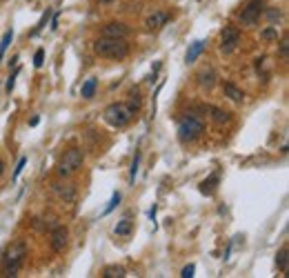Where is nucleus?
I'll list each match as a JSON object with an SVG mask.
<instances>
[{"instance_id":"nucleus-1","label":"nucleus","mask_w":289,"mask_h":278,"mask_svg":"<svg viewBox=\"0 0 289 278\" xmlns=\"http://www.w3.org/2000/svg\"><path fill=\"white\" fill-rule=\"evenodd\" d=\"M93 52L100 58H109V60H122L129 56V44L125 42V38H100L93 42Z\"/></svg>"},{"instance_id":"nucleus-2","label":"nucleus","mask_w":289,"mask_h":278,"mask_svg":"<svg viewBox=\"0 0 289 278\" xmlns=\"http://www.w3.org/2000/svg\"><path fill=\"white\" fill-rule=\"evenodd\" d=\"M25 256H27V245L22 241H14L11 245H7V249L3 254V274L16 276V271L20 269Z\"/></svg>"},{"instance_id":"nucleus-3","label":"nucleus","mask_w":289,"mask_h":278,"mask_svg":"<svg viewBox=\"0 0 289 278\" xmlns=\"http://www.w3.org/2000/svg\"><path fill=\"white\" fill-rule=\"evenodd\" d=\"M82 163H85V154H82V149L71 147V149H67L65 156L60 158L58 169H56V171H58L60 178H67V176L76 174V171L82 167Z\"/></svg>"},{"instance_id":"nucleus-4","label":"nucleus","mask_w":289,"mask_h":278,"mask_svg":"<svg viewBox=\"0 0 289 278\" xmlns=\"http://www.w3.org/2000/svg\"><path fill=\"white\" fill-rule=\"evenodd\" d=\"M203 131H205V125L196 116H185V118H180V122H178V138H180L182 143L196 141Z\"/></svg>"},{"instance_id":"nucleus-5","label":"nucleus","mask_w":289,"mask_h":278,"mask_svg":"<svg viewBox=\"0 0 289 278\" xmlns=\"http://www.w3.org/2000/svg\"><path fill=\"white\" fill-rule=\"evenodd\" d=\"M131 118H133V109L125 103H111L109 107L105 109V120L114 127H125Z\"/></svg>"},{"instance_id":"nucleus-6","label":"nucleus","mask_w":289,"mask_h":278,"mask_svg":"<svg viewBox=\"0 0 289 278\" xmlns=\"http://www.w3.org/2000/svg\"><path fill=\"white\" fill-rule=\"evenodd\" d=\"M263 14V0H249L247 7L240 11V22L243 25H256Z\"/></svg>"},{"instance_id":"nucleus-7","label":"nucleus","mask_w":289,"mask_h":278,"mask_svg":"<svg viewBox=\"0 0 289 278\" xmlns=\"http://www.w3.org/2000/svg\"><path fill=\"white\" fill-rule=\"evenodd\" d=\"M238 42H240V31L233 29V27H227V29L222 31V38H220V52L231 54L233 49L238 47Z\"/></svg>"},{"instance_id":"nucleus-8","label":"nucleus","mask_w":289,"mask_h":278,"mask_svg":"<svg viewBox=\"0 0 289 278\" xmlns=\"http://www.w3.org/2000/svg\"><path fill=\"white\" fill-rule=\"evenodd\" d=\"M129 33H131V29L120 20L105 22V27H103V36L105 38H127Z\"/></svg>"},{"instance_id":"nucleus-9","label":"nucleus","mask_w":289,"mask_h":278,"mask_svg":"<svg viewBox=\"0 0 289 278\" xmlns=\"http://www.w3.org/2000/svg\"><path fill=\"white\" fill-rule=\"evenodd\" d=\"M67 241H69V231H67V227H56V229L52 231V249L56 254H60V252H65V247H67Z\"/></svg>"},{"instance_id":"nucleus-10","label":"nucleus","mask_w":289,"mask_h":278,"mask_svg":"<svg viewBox=\"0 0 289 278\" xmlns=\"http://www.w3.org/2000/svg\"><path fill=\"white\" fill-rule=\"evenodd\" d=\"M54 192H56V196L63 200V203H76V198H78L76 187L69 185V182H60V185H54Z\"/></svg>"},{"instance_id":"nucleus-11","label":"nucleus","mask_w":289,"mask_h":278,"mask_svg":"<svg viewBox=\"0 0 289 278\" xmlns=\"http://www.w3.org/2000/svg\"><path fill=\"white\" fill-rule=\"evenodd\" d=\"M167 22H169V14H167V11H154V14L147 18L144 25H147L149 31H158L160 27L167 25Z\"/></svg>"},{"instance_id":"nucleus-12","label":"nucleus","mask_w":289,"mask_h":278,"mask_svg":"<svg viewBox=\"0 0 289 278\" xmlns=\"http://www.w3.org/2000/svg\"><path fill=\"white\" fill-rule=\"evenodd\" d=\"M222 91H225V96H229L233 103H243L245 100V91L238 89L233 82H222Z\"/></svg>"},{"instance_id":"nucleus-13","label":"nucleus","mask_w":289,"mask_h":278,"mask_svg":"<svg viewBox=\"0 0 289 278\" xmlns=\"http://www.w3.org/2000/svg\"><path fill=\"white\" fill-rule=\"evenodd\" d=\"M205 52V40H196V42H191V47L187 49V56H185V60L187 63H196V58L200 54Z\"/></svg>"},{"instance_id":"nucleus-14","label":"nucleus","mask_w":289,"mask_h":278,"mask_svg":"<svg viewBox=\"0 0 289 278\" xmlns=\"http://www.w3.org/2000/svg\"><path fill=\"white\" fill-rule=\"evenodd\" d=\"M103 276L105 278H125L127 271H125V267L122 265H107L105 267V271H103Z\"/></svg>"},{"instance_id":"nucleus-15","label":"nucleus","mask_w":289,"mask_h":278,"mask_svg":"<svg viewBox=\"0 0 289 278\" xmlns=\"http://www.w3.org/2000/svg\"><path fill=\"white\" fill-rule=\"evenodd\" d=\"M96 87H98V80L96 78H87L85 80V85H82V89H80V96L82 98H93V94H96Z\"/></svg>"},{"instance_id":"nucleus-16","label":"nucleus","mask_w":289,"mask_h":278,"mask_svg":"<svg viewBox=\"0 0 289 278\" xmlns=\"http://www.w3.org/2000/svg\"><path fill=\"white\" fill-rule=\"evenodd\" d=\"M209 116H211V120L218 122V125H225V122H229V120H231V116L227 114V111L218 109V107H209Z\"/></svg>"},{"instance_id":"nucleus-17","label":"nucleus","mask_w":289,"mask_h":278,"mask_svg":"<svg viewBox=\"0 0 289 278\" xmlns=\"http://www.w3.org/2000/svg\"><path fill=\"white\" fill-rule=\"evenodd\" d=\"M116 236H129V234L133 231V220H129V218H122L118 225H116Z\"/></svg>"},{"instance_id":"nucleus-18","label":"nucleus","mask_w":289,"mask_h":278,"mask_svg":"<svg viewBox=\"0 0 289 278\" xmlns=\"http://www.w3.org/2000/svg\"><path fill=\"white\" fill-rule=\"evenodd\" d=\"M287 263H289V258H287V247H282L280 252L276 254V265H278V269H280V271H287Z\"/></svg>"},{"instance_id":"nucleus-19","label":"nucleus","mask_w":289,"mask_h":278,"mask_svg":"<svg viewBox=\"0 0 289 278\" xmlns=\"http://www.w3.org/2000/svg\"><path fill=\"white\" fill-rule=\"evenodd\" d=\"M200 85H203V87L214 85V74H211V71H203V74H200Z\"/></svg>"},{"instance_id":"nucleus-20","label":"nucleus","mask_w":289,"mask_h":278,"mask_svg":"<svg viewBox=\"0 0 289 278\" xmlns=\"http://www.w3.org/2000/svg\"><path fill=\"white\" fill-rule=\"evenodd\" d=\"M120 198H122V196H120V192H116V194H114V196H111V200H109V205H107V207H105V211H103V214H105V216H107V214H109V211H111V209H114V207H116V205H118V203H120Z\"/></svg>"},{"instance_id":"nucleus-21","label":"nucleus","mask_w":289,"mask_h":278,"mask_svg":"<svg viewBox=\"0 0 289 278\" xmlns=\"http://www.w3.org/2000/svg\"><path fill=\"white\" fill-rule=\"evenodd\" d=\"M11 38H14V31H7V33H5V36H3V42H0V56H3L5 54V49H7L9 47V42H11Z\"/></svg>"},{"instance_id":"nucleus-22","label":"nucleus","mask_w":289,"mask_h":278,"mask_svg":"<svg viewBox=\"0 0 289 278\" xmlns=\"http://www.w3.org/2000/svg\"><path fill=\"white\" fill-rule=\"evenodd\" d=\"M214 182H216V176L209 178V180H203V182H200V192H203V194H211V189H214Z\"/></svg>"},{"instance_id":"nucleus-23","label":"nucleus","mask_w":289,"mask_h":278,"mask_svg":"<svg viewBox=\"0 0 289 278\" xmlns=\"http://www.w3.org/2000/svg\"><path fill=\"white\" fill-rule=\"evenodd\" d=\"M260 36H263V40H278V31L274 29V27H269V29H265L263 33H260Z\"/></svg>"},{"instance_id":"nucleus-24","label":"nucleus","mask_w":289,"mask_h":278,"mask_svg":"<svg viewBox=\"0 0 289 278\" xmlns=\"http://www.w3.org/2000/svg\"><path fill=\"white\" fill-rule=\"evenodd\" d=\"M138 160H140V156H138V152H136V156H133V163H131V176H129V180H131V182L136 180V171H138Z\"/></svg>"},{"instance_id":"nucleus-25","label":"nucleus","mask_w":289,"mask_h":278,"mask_svg":"<svg viewBox=\"0 0 289 278\" xmlns=\"http://www.w3.org/2000/svg\"><path fill=\"white\" fill-rule=\"evenodd\" d=\"M42 63H44V49H38L36 56H33V65H36V67H42Z\"/></svg>"},{"instance_id":"nucleus-26","label":"nucleus","mask_w":289,"mask_h":278,"mask_svg":"<svg viewBox=\"0 0 289 278\" xmlns=\"http://www.w3.org/2000/svg\"><path fill=\"white\" fill-rule=\"evenodd\" d=\"M47 20H49V9H47V11H44V14H42V18H40V22H38V25H36V29H33L31 33H38V31H40V29H42V27H44V25H47Z\"/></svg>"},{"instance_id":"nucleus-27","label":"nucleus","mask_w":289,"mask_h":278,"mask_svg":"<svg viewBox=\"0 0 289 278\" xmlns=\"http://www.w3.org/2000/svg\"><path fill=\"white\" fill-rule=\"evenodd\" d=\"M18 71H20V69H16L14 74L9 76V80H7V91H9V94L14 91V87H16V76H18Z\"/></svg>"},{"instance_id":"nucleus-28","label":"nucleus","mask_w":289,"mask_h":278,"mask_svg":"<svg viewBox=\"0 0 289 278\" xmlns=\"http://www.w3.org/2000/svg\"><path fill=\"white\" fill-rule=\"evenodd\" d=\"M194 271H196V267H194V265H187L185 269L180 271V276H182V278H191V276H194Z\"/></svg>"},{"instance_id":"nucleus-29","label":"nucleus","mask_w":289,"mask_h":278,"mask_svg":"<svg viewBox=\"0 0 289 278\" xmlns=\"http://www.w3.org/2000/svg\"><path fill=\"white\" fill-rule=\"evenodd\" d=\"M25 163H27V158H20V163H18V167H16V171H14V178L20 176V171H22V167H25Z\"/></svg>"},{"instance_id":"nucleus-30","label":"nucleus","mask_w":289,"mask_h":278,"mask_svg":"<svg viewBox=\"0 0 289 278\" xmlns=\"http://www.w3.org/2000/svg\"><path fill=\"white\" fill-rule=\"evenodd\" d=\"M280 54H282V58H287V40L280 42Z\"/></svg>"},{"instance_id":"nucleus-31","label":"nucleus","mask_w":289,"mask_h":278,"mask_svg":"<svg viewBox=\"0 0 289 278\" xmlns=\"http://www.w3.org/2000/svg\"><path fill=\"white\" fill-rule=\"evenodd\" d=\"M56 27H58V14H56L54 20H52V29H56Z\"/></svg>"},{"instance_id":"nucleus-32","label":"nucleus","mask_w":289,"mask_h":278,"mask_svg":"<svg viewBox=\"0 0 289 278\" xmlns=\"http://www.w3.org/2000/svg\"><path fill=\"white\" fill-rule=\"evenodd\" d=\"M3 171H5V163H3V160H0V174H3Z\"/></svg>"},{"instance_id":"nucleus-33","label":"nucleus","mask_w":289,"mask_h":278,"mask_svg":"<svg viewBox=\"0 0 289 278\" xmlns=\"http://www.w3.org/2000/svg\"><path fill=\"white\" fill-rule=\"evenodd\" d=\"M0 60H3V56H0Z\"/></svg>"}]
</instances>
